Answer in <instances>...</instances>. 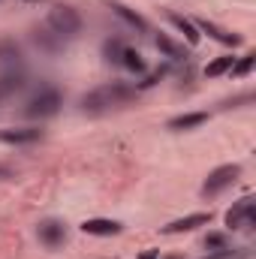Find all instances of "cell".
<instances>
[{"instance_id": "cell-9", "label": "cell", "mask_w": 256, "mask_h": 259, "mask_svg": "<svg viewBox=\"0 0 256 259\" xmlns=\"http://www.w3.org/2000/svg\"><path fill=\"white\" fill-rule=\"evenodd\" d=\"M42 139V130L39 127H9L0 130V142L3 145H33Z\"/></svg>"}, {"instance_id": "cell-2", "label": "cell", "mask_w": 256, "mask_h": 259, "mask_svg": "<svg viewBox=\"0 0 256 259\" xmlns=\"http://www.w3.org/2000/svg\"><path fill=\"white\" fill-rule=\"evenodd\" d=\"M61 106H64V94H61L55 84H42V88L24 103L21 115H24V118H33V121H46V118L58 115Z\"/></svg>"}, {"instance_id": "cell-19", "label": "cell", "mask_w": 256, "mask_h": 259, "mask_svg": "<svg viewBox=\"0 0 256 259\" xmlns=\"http://www.w3.org/2000/svg\"><path fill=\"white\" fill-rule=\"evenodd\" d=\"M232 64H235V58H232V55H223V58H217V61H211V64L205 66V75H208V78H217V75L229 72Z\"/></svg>"}, {"instance_id": "cell-8", "label": "cell", "mask_w": 256, "mask_h": 259, "mask_svg": "<svg viewBox=\"0 0 256 259\" xmlns=\"http://www.w3.org/2000/svg\"><path fill=\"white\" fill-rule=\"evenodd\" d=\"M253 211H256V205H253L250 196L238 199V202L226 211V226H229L232 232H235V229H247V226L253 223Z\"/></svg>"}, {"instance_id": "cell-6", "label": "cell", "mask_w": 256, "mask_h": 259, "mask_svg": "<svg viewBox=\"0 0 256 259\" xmlns=\"http://www.w3.org/2000/svg\"><path fill=\"white\" fill-rule=\"evenodd\" d=\"M193 24H196V30H199V33H208V36H211L214 42H220V46L235 49V46H241V42H244V36H241V33L226 30V27H220V24H214V21H208V18H196Z\"/></svg>"}, {"instance_id": "cell-15", "label": "cell", "mask_w": 256, "mask_h": 259, "mask_svg": "<svg viewBox=\"0 0 256 259\" xmlns=\"http://www.w3.org/2000/svg\"><path fill=\"white\" fill-rule=\"evenodd\" d=\"M154 46H157L166 58H172V61H187V49H184L181 42H175L169 33H157V36H154Z\"/></svg>"}, {"instance_id": "cell-17", "label": "cell", "mask_w": 256, "mask_h": 259, "mask_svg": "<svg viewBox=\"0 0 256 259\" xmlns=\"http://www.w3.org/2000/svg\"><path fill=\"white\" fill-rule=\"evenodd\" d=\"M166 18L187 36V42L190 46H199V30H196V24H193L190 18H184V15H178V12H166Z\"/></svg>"}, {"instance_id": "cell-13", "label": "cell", "mask_w": 256, "mask_h": 259, "mask_svg": "<svg viewBox=\"0 0 256 259\" xmlns=\"http://www.w3.org/2000/svg\"><path fill=\"white\" fill-rule=\"evenodd\" d=\"M0 69H24V55L15 39H0Z\"/></svg>"}, {"instance_id": "cell-20", "label": "cell", "mask_w": 256, "mask_h": 259, "mask_svg": "<svg viewBox=\"0 0 256 259\" xmlns=\"http://www.w3.org/2000/svg\"><path fill=\"white\" fill-rule=\"evenodd\" d=\"M205 247H208L211 253H226V250H229V238H226L223 232H208Z\"/></svg>"}, {"instance_id": "cell-4", "label": "cell", "mask_w": 256, "mask_h": 259, "mask_svg": "<svg viewBox=\"0 0 256 259\" xmlns=\"http://www.w3.org/2000/svg\"><path fill=\"white\" fill-rule=\"evenodd\" d=\"M241 178V166L238 163H226V166H217L214 172H208L205 184H202V196H220L223 190H229L235 181Z\"/></svg>"}, {"instance_id": "cell-14", "label": "cell", "mask_w": 256, "mask_h": 259, "mask_svg": "<svg viewBox=\"0 0 256 259\" xmlns=\"http://www.w3.org/2000/svg\"><path fill=\"white\" fill-rule=\"evenodd\" d=\"M27 84V78H24V69H3L0 72V100H9V97H15L21 88Z\"/></svg>"}, {"instance_id": "cell-7", "label": "cell", "mask_w": 256, "mask_h": 259, "mask_svg": "<svg viewBox=\"0 0 256 259\" xmlns=\"http://www.w3.org/2000/svg\"><path fill=\"white\" fill-rule=\"evenodd\" d=\"M36 235H39V241H42L49 250H58V247H64V241H66V223L49 217V220H42V223L36 226Z\"/></svg>"}, {"instance_id": "cell-1", "label": "cell", "mask_w": 256, "mask_h": 259, "mask_svg": "<svg viewBox=\"0 0 256 259\" xmlns=\"http://www.w3.org/2000/svg\"><path fill=\"white\" fill-rule=\"evenodd\" d=\"M130 100H136V88H130L127 81H106V84L88 91L78 100V109L84 115H109V112L127 106Z\"/></svg>"}, {"instance_id": "cell-23", "label": "cell", "mask_w": 256, "mask_h": 259, "mask_svg": "<svg viewBox=\"0 0 256 259\" xmlns=\"http://www.w3.org/2000/svg\"><path fill=\"white\" fill-rule=\"evenodd\" d=\"M163 75H166V69H157V72H151V75H148L145 81H139V88H151V84H157V81H160ZM139 88H136V91H139Z\"/></svg>"}, {"instance_id": "cell-10", "label": "cell", "mask_w": 256, "mask_h": 259, "mask_svg": "<svg viewBox=\"0 0 256 259\" xmlns=\"http://www.w3.org/2000/svg\"><path fill=\"white\" fill-rule=\"evenodd\" d=\"M106 6H109V9H112V12H115L121 21H124V24H130L133 30H139V33H148V30H151V27H148V21H145V18L136 12V9L124 6L121 0H106Z\"/></svg>"}, {"instance_id": "cell-22", "label": "cell", "mask_w": 256, "mask_h": 259, "mask_svg": "<svg viewBox=\"0 0 256 259\" xmlns=\"http://www.w3.org/2000/svg\"><path fill=\"white\" fill-rule=\"evenodd\" d=\"M253 66H256V55H244L241 61H235V64H232V69H229V72H232L235 78H241V75H247Z\"/></svg>"}, {"instance_id": "cell-12", "label": "cell", "mask_w": 256, "mask_h": 259, "mask_svg": "<svg viewBox=\"0 0 256 259\" xmlns=\"http://www.w3.org/2000/svg\"><path fill=\"white\" fill-rule=\"evenodd\" d=\"M208 223H211V214L196 211V214H187V217H181V220H172L169 226H163V232H166V235H178V232H193L196 226H208Z\"/></svg>"}, {"instance_id": "cell-16", "label": "cell", "mask_w": 256, "mask_h": 259, "mask_svg": "<svg viewBox=\"0 0 256 259\" xmlns=\"http://www.w3.org/2000/svg\"><path fill=\"white\" fill-rule=\"evenodd\" d=\"M208 121V115L205 112H187V115H178V118H172L166 127L175 130V133H181V130H193V127H202Z\"/></svg>"}, {"instance_id": "cell-25", "label": "cell", "mask_w": 256, "mask_h": 259, "mask_svg": "<svg viewBox=\"0 0 256 259\" xmlns=\"http://www.w3.org/2000/svg\"><path fill=\"white\" fill-rule=\"evenodd\" d=\"M0 178H9V169L6 166H0Z\"/></svg>"}, {"instance_id": "cell-18", "label": "cell", "mask_w": 256, "mask_h": 259, "mask_svg": "<svg viewBox=\"0 0 256 259\" xmlns=\"http://www.w3.org/2000/svg\"><path fill=\"white\" fill-rule=\"evenodd\" d=\"M124 52H127V42H124V39H118V36L106 39V46H103L106 64H112V66H121V61H124Z\"/></svg>"}, {"instance_id": "cell-3", "label": "cell", "mask_w": 256, "mask_h": 259, "mask_svg": "<svg viewBox=\"0 0 256 259\" xmlns=\"http://www.w3.org/2000/svg\"><path fill=\"white\" fill-rule=\"evenodd\" d=\"M46 24H49L61 39H66V42L75 39V36L81 33V15H78V9L69 6V3H58V6H52Z\"/></svg>"}, {"instance_id": "cell-11", "label": "cell", "mask_w": 256, "mask_h": 259, "mask_svg": "<svg viewBox=\"0 0 256 259\" xmlns=\"http://www.w3.org/2000/svg\"><path fill=\"white\" fill-rule=\"evenodd\" d=\"M124 226L118 220H106V217H91L81 223V232L84 235H97V238H109V235H118Z\"/></svg>"}, {"instance_id": "cell-24", "label": "cell", "mask_w": 256, "mask_h": 259, "mask_svg": "<svg viewBox=\"0 0 256 259\" xmlns=\"http://www.w3.org/2000/svg\"><path fill=\"white\" fill-rule=\"evenodd\" d=\"M142 259H160V250H148V253H142Z\"/></svg>"}, {"instance_id": "cell-5", "label": "cell", "mask_w": 256, "mask_h": 259, "mask_svg": "<svg viewBox=\"0 0 256 259\" xmlns=\"http://www.w3.org/2000/svg\"><path fill=\"white\" fill-rule=\"evenodd\" d=\"M30 42H33L42 55H49V58H58V55L66 49V39H61V36H58L49 24L33 27V30H30Z\"/></svg>"}, {"instance_id": "cell-21", "label": "cell", "mask_w": 256, "mask_h": 259, "mask_svg": "<svg viewBox=\"0 0 256 259\" xmlns=\"http://www.w3.org/2000/svg\"><path fill=\"white\" fill-rule=\"evenodd\" d=\"M121 66H124V69H130V72H139V75L145 72V61H142V55H139V52H133L130 46H127V52H124V61H121Z\"/></svg>"}]
</instances>
